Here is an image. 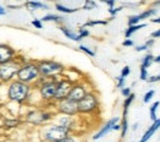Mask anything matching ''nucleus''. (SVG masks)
Listing matches in <instances>:
<instances>
[{
	"instance_id": "6e6552de",
	"label": "nucleus",
	"mask_w": 160,
	"mask_h": 142,
	"mask_svg": "<svg viewBox=\"0 0 160 142\" xmlns=\"http://www.w3.org/2000/svg\"><path fill=\"white\" fill-rule=\"evenodd\" d=\"M20 59L21 58L18 55L14 61L0 65V83L8 85L16 79V74L19 71L20 65L26 61V59H22V60H20Z\"/></svg>"
},
{
	"instance_id": "5701e85b",
	"label": "nucleus",
	"mask_w": 160,
	"mask_h": 142,
	"mask_svg": "<svg viewBox=\"0 0 160 142\" xmlns=\"http://www.w3.org/2000/svg\"><path fill=\"white\" fill-rule=\"evenodd\" d=\"M56 9H57L59 12H62V14H68V15L79 11V7H69V6H65V5L60 4V2H57V4H56Z\"/></svg>"
},
{
	"instance_id": "09e8293b",
	"label": "nucleus",
	"mask_w": 160,
	"mask_h": 142,
	"mask_svg": "<svg viewBox=\"0 0 160 142\" xmlns=\"http://www.w3.org/2000/svg\"><path fill=\"white\" fill-rule=\"evenodd\" d=\"M138 126H139V124H138V122H134V124H133V126H132V130H133V131H136V130L138 129Z\"/></svg>"
},
{
	"instance_id": "bb28decb",
	"label": "nucleus",
	"mask_w": 160,
	"mask_h": 142,
	"mask_svg": "<svg viewBox=\"0 0 160 142\" xmlns=\"http://www.w3.org/2000/svg\"><path fill=\"white\" fill-rule=\"evenodd\" d=\"M108 21L110 20H89L86 21L81 27H84V28H86V27H92V26H105V25H107L108 23Z\"/></svg>"
},
{
	"instance_id": "6ab92c4d",
	"label": "nucleus",
	"mask_w": 160,
	"mask_h": 142,
	"mask_svg": "<svg viewBox=\"0 0 160 142\" xmlns=\"http://www.w3.org/2000/svg\"><path fill=\"white\" fill-rule=\"evenodd\" d=\"M134 99H136V94H134V93H131V96H128L127 98H124V101H123V105H122V108H123L122 118H127V115H128V110H129V107L132 105V103L134 102Z\"/></svg>"
},
{
	"instance_id": "f8f14e48",
	"label": "nucleus",
	"mask_w": 160,
	"mask_h": 142,
	"mask_svg": "<svg viewBox=\"0 0 160 142\" xmlns=\"http://www.w3.org/2000/svg\"><path fill=\"white\" fill-rule=\"evenodd\" d=\"M18 52L6 43H0V65L11 62L16 59Z\"/></svg>"
},
{
	"instance_id": "72a5a7b5",
	"label": "nucleus",
	"mask_w": 160,
	"mask_h": 142,
	"mask_svg": "<svg viewBox=\"0 0 160 142\" xmlns=\"http://www.w3.org/2000/svg\"><path fill=\"white\" fill-rule=\"evenodd\" d=\"M148 77H149V74H148V70H145V69H139V79L142 81H147L148 80Z\"/></svg>"
},
{
	"instance_id": "a211bd4d",
	"label": "nucleus",
	"mask_w": 160,
	"mask_h": 142,
	"mask_svg": "<svg viewBox=\"0 0 160 142\" xmlns=\"http://www.w3.org/2000/svg\"><path fill=\"white\" fill-rule=\"evenodd\" d=\"M21 124H22V120L20 118H4L2 119V125L5 129H16Z\"/></svg>"
},
{
	"instance_id": "dca6fc26",
	"label": "nucleus",
	"mask_w": 160,
	"mask_h": 142,
	"mask_svg": "<svg viewBox=\"0 0 160 142\" xmlns=\"http://www.w3.org/2000/svg\"><path fill=\"white\" fill-rule=\"evenodd\" d=\"M23 6H25L28 11H31V12L38 11V10H47V9H48V5H47V4L42 2V1H36V0L26 1V2L23 4Z\"/></svg>"
},
{
	"instance_id": "ddd939ff",
	"label": "nucleus",
	"mask_w": 160,
	"mask_h": 142,
	"mask_svg": "<svg viewBox=\"0 0 160 142\" xmlns=\"http://www.w3.org/2000/svg\"><path fill=\"white\" fill-rule=\"evenodd\" d=\"M120 121H121V118H118V117H113V118H111L110 120H107V121L105 122V125H102L100 129H99V131H98L96 134H94L92 140H94V141H98V140L102 139L103 136H106L108 132L113 131V126H115L116 124H118Z\"/></svg>"
},
{
	"instance_id": "20e7f679",
	"label": "nucleus",
	"mask_w": 160,
	"mask_h": 142,
	"mask_svg": "<svg viewBox=\"0 0 160 142\" xmlns=\"http://www.w3.org/2000/svg\"><path fill=\"white\" fill-rule=\"evenodd\" d=\"M37 66L40 71L41 77L46 79H54V77H62L65 72V66L57 60H49V59H43L38 60Z\"/></svg>"
},
{
	"instance_id": "4be33fe9",
	"label": "nucleus",
	"mask_w": 160,
	"mask_h": 142,
	"mask_svg": "<svg viewBox=\"0 0 160 142\" xmlns=\"http://www.w3.org/2000/svg\"><path fill=\"white\" fill-rule=\"evenodd\" d=\"M157 12H158V9L149 7V9H147V10H143L140 14H138V17H139L140 21L147 20V19H150V17L155 16V15H157Z\"/></svg>"
},
{
	"instance_id": "aec40b11",
	"label": "nucleus",
	"mask_w": 160,
	"mask_h": 142,
	"mask_svg": "<svg viewBox=\"0 0 160 142\" xmlns=\"http://www.w3.org/2000/svg\"><path fill=\"white\" fill-rule=\"evenodd\" d=\"M144 27H147V23H139V25H134V26L127 27V30L124 31V37H126V39L131 38L136 32H138L139 30L144 28Z\"/></svg>"
},
{
	"instance_id": "1a4fd4ad",
	"label": "nucleus",
	"mask_w": 160,
	"mask_h": 142,
	"mask_svg": "<svg viewBox=\"0 0 160 142\" xmlns=\"http://www.w3.org/2000/svg\"><path fill=\"white\" fill-rule=\"evenodd\" d=\"M54 112L60 115H64V117H74L75 118L79 115L78 103L65 98V99L54 104Z\"/></svg>"
},
{
	"instance_id": "f3484780",
	"label": "nucleus",
	"mask_w": 160,
	"mask_h": 142,
	"mask_svg": "<svg viewBox=\"0 0 160 142\" xmlns=\"http://www.w3.org/2000/svg\"><path fill=\"white\" fill-rule=\"evenodd\" d=\"M59 30H60V32H62L68 39L74 41V42H80L79 37H78V33H75L74 30H72V28H69V27H67V26H63V25L59 26Z\"/></svg>"
},
{
	"instance_id": "393cba45",
	"label": "nucleus",
	"mask_w": 160,
	"mask_h": 142,
	"mask_svg": "<svg viewBox=\"0 0 160 142\" xmlns=\"http://www.w3.org/2000/svg\"><path fill=\"white\" fill-rule=\"evenodd\" d=\"M120 125H121V139L123 140L124 137H126V135H127V132H128V129H129V125H128V119L127 118H121V121H120Z\"/></svg>"
},
{
	"instance_id": "473e14b6",
	"label": "nucleus",
	"mask_w": 160,
	"mask_h": 142,
	"mask_svg": "<svg viewBox=\"0 0 160 142\" xmlns=\"http://www.w3.org/2000/svg\"><path fill=\"white\" fill-rule=\"evenodd\" d=\"M154 94H155V91H154V89L148 91V92L144 94V97H143V103H149V102L152 101V98L154 97Z\"/></svg>"
},
{
	"instance_id": "7c9ffc66",
	"label": "nucleus",
	"mask_w": 160,
	"mask_h": 142,
	"mask_svg": "<svg viewBox=\"0 0 160 142\" xmlns=\"http://www.w3.org/2000/svg\"><path fill=\"white\" fill-rule=\"evenodd\" d=\"M90 36V31L88 30V28H84V27H80L79 31H78V37H79V39H84V38H86V37H89Z\"/></svg>"
},
{
	"instance_id": "e433bc0d",
	"label": "nucleus",
	"mask_w": 160,
	"mask_h": 142,
	"mask_svg": "<svg viewBox=\"0 0 160 142\" xmlns=\"http://www.w3.org/2000/svg\"><path fill=\"white\" fill-rule=\"evenodd\" d=\"M121 10H123V7L122 6H117V7H112V9H108V14L112 16V17H115L118 12H120Z\"/></svg>"
},
{
	"instance_id": "c03bdc74",
	"label": "nucleus",
	"mask_w": 160,
	"mask_h": 142,
	"mask_svg": "<svg viewBox=\"0 0 160 142\" xmlns=\"http://www.w3.org/2000/svg\"><path fill=\"white\" fill-rule=\"evenodd\" d=\"M150 37H152V39H155V38H159V37H160V28H159V30H157V31H154V32H152V34H150Z\"/></svg>"
},
{
	"instance_id": "a19ab883",
	"label": "nucleus",
	"mask_w": 160,
	"mask_h": 142,
	"mask_svg": "<svg viewBox=\"0 0 160 142\" xmlns=\"http://www.w3.org/2000/svg\"><path fill=\"white\" fill-rule=\"evenodd\" d=\"M57 142H77V139H75L74 135H69V136H67V137H64V139H62Z\"/></svg>"
},
{
	"instance_id": "c85d7f7f",
	"label": "nucleus",
	"mask_w": 160,
	"mask_h": 142,
	"mask_svg": "<svg viewBox=\"0 0 160 142\" xmlns=\"http://www.w3.org/2000/svg\"><path fill=\"white\" fill-rule=\"evenodd\" d=\"M79 50H80V52H82V53H85L86 55L91 57V58H94V57L96 55L95 50H92L91 48H89V47H86V45H84V44H80V45H79Z\"/></svg>"
},
{
	"instance_id": "f704fd0d",
	"label": "nucleus",
	"mask_w": 160,
	"mask_h": 142,
	"mask_svg": "<svg viewBox=\"0 0 160 142\" xmlns=\"http://www.w3.org/2000/svg\"><path fill=\"white\" fill-rule=\"evenodd\" d=\"M31 25L36 28V30H42L43 28V23H42V21L40 19H33V20L31 21Z\"/></svg>"
},
{
	"instance_id": "412c9836",
	"label": "nucleus",
	"mask_w": 160,
	"mask_h": 142,
	"mask_svg": "<svg viewBox=\"0 0 160 142\" xmlns=\"http://www.w3.org/2000/svg\"><path fill=\"white\" fill-rule=\"evenodd\" d=\"M42 21V23L43 22H56V23H63L64 22V19L59 16V15H56V14H47V15H44L42 19H40Z\"/></svg>"
},
{
	"instance_id": "4468645a",
	"label": "nucleus",
	"mask_w": 160,
	"mask_h": 142,
	"mask_svg": "<svg viewBox=\"0 0 160 142\" xmlns=\"http://www.w3.org/2000/svg\"><path fill=\"white\" fill-rule=\"evenodd\" d=\"M60 126L68 129L72 131V134H74L75 131V126H77V119L74 117H64V115H60L59 118L57 119V122Z\"/></svg>"
},
{
	"instance_id": "cd10ccee",
	"label": "nucleus",
	"mask_w": 160,
	"mask_h": 142,
	"mask_svg": "<svg viewBox=\"0 0 160 142\" xmlns=\"http://www.w3.org/2000/svg\"><path fill=\"white\" fill-rule=\"evenodd\" d=\"M155 43V39H148L144 44H140V45H137L136 47V50L137 52H144V50H148L149 48H152Z\"/></svg>"
},
{
	"instance_id": "ea45409f",
	"label": "nucleus",
	"mask_w": 160,
	"mask_h": 142,
	"mask_svg": "<svg viewBox=\"0 0 160 142\" xmlns=\"http://www.w3.org/2000/svg\"><path fill=\"white\" fill-rule=\"evenodd\" d=\"M147 82L149 83H155V82H160V74L159 75H154V76H149Z\"/></svg>"
},
{
	"instance_id": "79ce46f5",
	"label": "nucleus",
	"mask_w": 160,
	"mask_h": 142,
	"mask_svg": "<svg viewBox=\"0 0 160 142\" xmlns=\"http://www.w3.org/2000/svg\"><path fill=\"white\" fill-rule=\"evenodd\" d=\"M122 45L123 47H133L134 45V42L132 41L131 38H128V39H124V41L122 42Z\"/></svg>"
},
{
	"instance_id": "39448f33",
	"label": "nucleus",
	"mask_w": 160,
	"mask_h": 142,
	"mask_svg": "<svg viewBox=\"0 0 160 142\" xmlns=\"http://www.w3.org/2000/svg\"><path fill=\"white\" fill-rule=\"evenodd\" d=\"M69 135H73L72 131L58 124H48L41 127L40 130V137L42 142H57Z\"/></svg>"
},
{
	"instance_id": "de8ad7c7",
	"label": "nucleus",
	"mask_w": 160,
	"mask_h": 142,
	"mask_svg": "<svg viewBox=\"0 0 160 142\" xmlns=\"http://www.w3.org/2000/svg\"><path fill=\"white\" fill-rule=\"evenodd\" d=\"M152 6H153L154 9H157L158 6H160V1H154V2L152 4Z\"/></svg>"
},
{
	"instance_id": "b1692460",
	"label": "nucleus",
	"mask_w": 160,
	"mask_h": 142,
	"mask_svg": "<svg viewBox=\"0 0 160 142\" xmlns=\"http://www.w3.org/2000/svg\"><path fill=\"white\" fill-rule=\"evenodd\" d=\"M153 62H154V55H153V54H145V55L142 58L140 67L148 70V67H150Z\"/></svg>"
},
{
	"instance_id": "a878e982",
	"label": "nucleus",
	"mask_w": 160,
	"mask_h": 142,
	"mask_svg": "<svg viewBox=\"0 0 160 142\" xmlns=\"http://www.w3.org/2000/svg\"><path fill=\"white\" fill-rule=\"evenodd\" d=\"M159 105H160V102L157 101V102H154V103L150 105V108H149V117H150L152 121H155V120L158 119V118H157V112H158Z\"/></svg>"
},
{
	"instance_id": "37998d69",
	"label": "nucleus",
	"mask_w": 160,
	"mask_h": 142,
	"mask_svg": "<svg viewBox=\"0 0 160 142\" xmlns=\"http://www.w3.org/2000/svg\"><path fill=\"white\" fill-rule=\"evenodd\" d=\"M103 2L108 6V9H112V7L116 6V1L115 0H103Z\"/></svg>"
},
{
	"instance_id": "c756f323",
	"label": "nucleus",
	"mask_w": 160,
	"mask_h": 142,
	"mask_svg": "<svg viewBox=\"0 0 160 142\" xmlns=\"http://www.w3.org/2000/svg\"><path fill=\"white\" fill-rule=\"evenodd\" d=\"M98 6V4L94 1V0H85V2H84V5H82V10H92V9H95Z\"/></svg>"
},
{
	"instance_id": "58836bf2",
	"label": "nucleus",
	"mask_w": 160,
	"mask_h": 142,
	"mask_svg": "<svg viewBox=\"0 0 160 142\" xmlns=\"http://www.w3.org/2000/svg\"><path fill=\"white\" fill-rule=\"evenodd\" d=\"M131 93H132L131 87H124V88H122V89H121V94H122L124 98H127L128 96H131Z\"/></svg>"
},
{
	"instance_id": "f03ea898",
	"label": "nucleus",
	"mask_w": 160,
	"mask_h": 142,
	"mask_svg": "<svg viewBox=\"0 0 160 142\" xmlns=\"http://www.w3.org/2000/svg\"><path fill=\"white\" fill-rule=\"evenodd\" d=\"M59 77H54V79H46V77H41L36 81V83L32 86L33 91H37L38 96H40L41 101L43 102L46 105H53L54 107V94H56V89H57V83H58Z\"/></svg>"
},
{
	"instance_id": "a18cd8bd",
	"label": "nucleus",
	"mask_w": 160,
	"mask_h": 142,
	"mask_svg": "<svg viewBox=\"0 0 160 142\" xmlns=\"http://www.w3.org/2000/svg\"><path fill=\"white\" fill-rule=\"evenodd\" d=\"M2 15H6V9L0 6V16H2Z\"/></svg>"
},
{
	"instance_id": "423d86ee",
	"label": "nucleus",
	"mask_w": 160,
	"mask_h": 142,
	"mask_svg": "<svg viewBox=\"0 0 160 142\" xmlns=\"http://www.w3.org/2000/svg\"><path fill=\"white\" fill-rule=\"evenodd\" d=\"M38 79H40V71L36 61L26 60L21 64L16 74V80L33 86Z\"/></svg>"
},
{
	"instance_id": "49530a36",
	"label": "nucleus",
	"mask_w": 160,
	"mask_h": 142,
	"mask_svg": "<svg viewBox=\"0 0 160 142\" xmlns=\"http://www.w3.org/2000/svg\"><path fill=\"white\" fill-rule=\"evenodd\" d=\"M150 22H152V23H158V25H160V17H154L153 20H150Z\"/></svg>"
},
{
	"instance_id": "4c0bfd02",
	"label": "nucleus",
	"mask_w": 160,
	"mask_h": 142,
	"mask_svg": "<svg viewBox=\"0 0 160 142\" xmlns=\"http://www.w3.org/2000/svg\"><path fill=\"white\" fill-rule=\"evenodd\" d=\"M116 81H117V88H120V89H122V88H124V85H126V79H123V77H121V76H118V77H116Z\"/></svg>"
},
{
	"instance_id": "f257e3e1",
	"label": "nucleus",
	"mask_w": 160,
	"mask_h": 142,
	"mask_svg": "<svg viewBox=\"0 0 160 142\" xmlns=\"http://www.w3.org/2000/svg\"><path fill=\"white\" fill-rule=\"evenodd\" d=\"M32 93H33V87L31 85L23 83L16 79L6 85L8 101L16 103L19 105L27 104L32 98Z\"/></svg>"
},
{
	"instance_id": "8fccbe9b",
	"label": "nucleus",
	"mask_w": 160,
	"mask_h": 142,
	"mask_svg": "<svg viewBox=\"0 0 160 142\" xmlns=\"http://www.w3.org/2000/svg\"><path fill=\"white\" fill-rule=\"evenodd\" d=\"M154 62H157V64H159L160 62V54L159 55H157V57H154Z\"/></svg>"
},
{
	"instance_id": "2f4dec72",
	"label": "nucleus",
	"mask_w": 160,
	"mask_h": 142,
	"mask_svg": "<svg viewBox=\"0 0 160 142\" xmlns=\"http://www.w3.org/2000/svg\"><path fill=\"white\" fill-rule=\"evenodd\" d=\"M140 20L138 17V15H132L128 17V27L129 26H134V25H139Z\"/></svg>"
},
{
	"instance_id": "2eb2a0df",
	"label": "nucleus",
	"mask_w": 160,
	"mask_h": 142,
	"mask_svg": "<svg viewBox=\"0 0 160 142\" xmlns=\"http://www.w3.org/2000/svg\"><path fill=\"white\" fill-rule=\"evenodd\" d=\"M160 127V118H158L155 121H153V124L147 129V131L143 134V136L140 137L139 142H148L152 137H153V135L159 130Z\"/></svg>"
},
{
	"instance_id": "9d476101",
	"label": "nucleus",
	"mask_w": 160,
	"mask_h": 142,
	"mask_svg": "<svg viewBox=\"0 0 160 142\" xmlns=\"http://www.w3.org/2000/svg\"><path fill=\"white\" fill-rule=\"evenodd\" d=\"M73 83L74 82L72 81L69 77H64V76L59 77L58 83H57V89H56V94H54L53 102L54 103H58V102L65 99L68 97L69 92H70V88H72Z\"/></svg>"
},
{
	"instance_id": "0eeeda50",
	"label": "nucleus",
	"mask_w": 160,
	"mask_h": 142,
	"mask_svg": "<svg viewBox=\"0 0 160 142\" xmlns=\"http://www.w3.org/2000/svg\"><path fill=\"white\" fill-rule=\"evenodd\" d=\"M100 110V98L95 91H89L85 97L78 102L79 115H94Z\"/></svg>"
},
{
	"instance_id": "9b49d317",
	"label": "nucleus",
	"mask_w": 160,
	"mask_h": 142,
	"mask_svg": "<svg viewBox=\"0 0 160 142\" xmlns=\"http://www.w3.org/2000/svg\"><path fill=\"white\" fill-rule=\"evenodd\" d=\"M90 89L88 88V86L84 83V82L81 81H75L73 83V86H72V88H70V92H69V94H68V99H70V101L73 102H78L81 101L84 97H85V94L89 92Z\"/></svg>"
},
{
	"instance_id": "7ed1b4c3",
	"label": "nucleus",
	"mask_w": 160,
	"mask_h": 142,
	"mask_svg": "<svg viewBox=\"0 0 160 142\" xmlns=\"http://www.w3.org/2000/svg\"><path fill=\"white\" fill-rule=\"evenodd\" d=\"M54 117H56V112H52L48 108H33L25 114L23 121L32 126L43 127L53 121Z\"/></svg>"
},
{
	"instance_id": "c9c22d12",
	"label": "nucleus",
	"mask_w": 160,
	"mask_h": 142,
	"mask_svg": "<svg viewBox=\"0 0 160 142\" xmlns=\"http://www.w3.org/2000/svg\"><path fill=\"white\" fill-rule=\"evenodd\" d=\"M131 74V67L128 66V65H126V66H123V69L121 70V77H123V79H126L128 75Z\"/></svg>"
}]
</instances>
